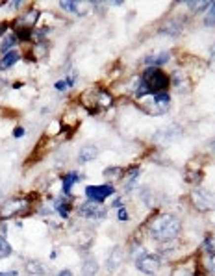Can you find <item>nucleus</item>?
Returning a JSON list of instances; mask_svg holds the SVG:
<instances>
[{"instance_id":"obj_1","label":"nucleus","mask_w":215,"mask_h":276,"mask_svg":"<svg viewBox=\"0 0 215 276\" xmlns=\"http://www.w3.org/2000/svg\"><path fill=\"white\" fill-rule=\"evenodd\" d=\"M148 232H150V236L156 241L167 243V241H173V239H177L180 236L182 223L178 221L175 215H160V217H156L150 223Z\"/></svg>"},{"instance_id":"obj_2","label":"nucleus","mask_w":215,"mask_h":276,"mask_svg":"<svg viewBox=\"0 0 215 276\" xmlns=\"http://www.w3.org/2000/svg\"><path fill=\"white\" fill-rule=\"evenodd\" d=\"M139 80H141V82L145 84L146 89H148V95H150V93L156 95V93L167 91V87L171 85V76H167L160 67H148V69H145Z\"/></svg>"},{"instance_id":"obj_3","label":"nucleus","mask_w":215,"mask_h":276,"mask_svg":"<svg viewBox=\"0 0 215 276\" xmlns=\"http://www.w3.org/2000/svg\"><path fill=\"white\" fill-rule=\"evenodd\" d=\"M30 211V202L28 199H11L0 206V221H6L11 217L26 215Z\"/></svg>"},{"instance_id":"obj_4","label":"nucleus","mask_w":215,"mask_h":276,"mask_svg":"<svg viewBox=\"0 0 215 276\" xmlns=\"http://www.w3.org/2000/svg\"><path fill=\"white\" fill-rule=\"evenodd\" d=\"M191 204L199 211H214L215 209V193L208 189H193Z\"/></svg>"},{"instance_id":"obj_5","label":"nucleus","mask_w":215,"mask_h":276,"mask_svg":"<svg viewBox=\"0 0 215 276\" xmlns=\"http://www.w3.org/2000/svg\"><path fill=\"white\" fill-rule=\"evenodd\" d=\"M115 193V187H111L109 184L106 185H89V187H85V197L89 199V202H104V200L109 197V195H113Z\"/></svg>"},{"instance_id":"obj_6","label":"nucleus","mask_w":215,"mask_h":276,"mask_svg":"<svg viewBox=\"0 0 215 276\" xmlns=\"http://www.w3.org/2000/svg\"><path fill=\"white\" fill-rule=\"evenodd\" d=\"M136 267L145 275H154L160 269V258L152 256V254H143L136 260Z\"/></svg>"},{"instance_id":"obj_7","label":"nucleus","mask_w":215,"mask_h":276,"mask_svg":"<svg viewBox=\"0 0 215 276\" xmlns=\"http://www.w3.org/2000/svg\"><path fill=\"white\" fill-rule=\"evenodd\" d=\"M80 213L87 219H102L106 215V207H102L97 202H85L84 206H80Z\"/></svg>"},{"instance_id":"obj_8","label":"nucleus","mask_w":215,"mask_h":276,"mask_svg":"<svg viewBox=\"0 0 215 276\" xmlns=\"http://www.w3.org/2000/svg\"><path fill=\"white\" fill-rule=\"evenodd\" d=\"M184 30V19H169L160 26V34H167V35H178Z\"/></svg>"},{"instance_id":"obj_9","label":"nucleus","mask_w":215,"mask_h":276,"mask_svg":"<svg viewBox=\"0 0 215 276\" xmlns=\"http://www.w3.org/2000/svg\"><path fill=\"white\" fill-rule=\"evenodd\" d=\"M37 19H39V9H36V8L26 9V13H24L19 21H17V28L32 30V28H34V24L37 23Z\"/></svg>"},{"instance_id":"obj_10","label":"nucleus","mask_w":215,"mask_h":276,"mask_svg":"<svg viewBox=\"0 0 215 276\" xmlns=\"http://www.w3.org/2000/svg\"><path fill=\"white\" fill-rule=\"evenodd\" d=\"M123 258H124V252L121 246H113V250L109 252L108 256V261H106V269L109 273H113L121 263H123Z\"/></svg>"},{"instance_id":"obj_11","label":"nucleus","mask_w":215,"mask_h":276,"mask_svg":"<svg viewBox=\"0 0 215 276\" xmlns=\"http://www.w3.org/2000/svg\"><path fill=\"white\" fill-rule=\"evenodd\" d=\"M95 100H97V109H108L113 104V97L104 89H97L95 91Z\"/></svg>"},{"instance_id":"obj_12","label":"nucleus","mask_w":215,"mask_h":276,"mask_svg":"<svg viewBox=\"0 0 215 276\" xmlns=\"http://www.w3.org/2000/svg\"><path fill=\"white\" fill-rule=\"evenodd\" d=\"M171 60L169 52H160V54H152V56H146L145 63L148 67H161Z\"/></svg>"},{"instance_id":"obj_13","label":"nucleus","mask_w":215,"mask_h":276,"mask_svg":"<svg viewBox=\"0 0 215 276\" xmlns=\"http://www.w3.org/2000/svg\"><path fill=\"white\" fill-rule=\"evenodd\" d=\"M99 156V148L95 145H84L80 148V163H87V161H93Z\"/></svg>"},{"instance_id":"obj_14","label":"nucleus","mask_w":215,"mask_h":276,"mask_svg":"<svg viewBox=\"0 0 215 276\" xmlns=\"http://www.w3.org/2000/svg\"><path fill=\"white\" fill-rule=\"evenodd\" d=\"M19 60H21V52H19V50H9V52L4 54V58H2V62H0V69H9V67L15 65Z\"/></svg>"},{"instance_id":"obj_15","label":"nucleus","mask_w":215,"mask_h":276,"mask_svg":"<svg viewBox=\"0 0 215 276\" xmlns=\"http://www.w3.org/2000/svg\"><path fill=\"white\" fill-rule=\"evenodd\" d=\"M154 104H156V107L160 109L161 113H163V111H167V107H169V104H171L169 93H167V91L156 93V95H154Z\"/></svg>"},{"instance_id":"obj_16","label":"nucleus","mask_w":215,"mask_h":276,"mask_svg":"<svg viewBox=\"0 0 215 276\" xmlns=\"http://www.w3.org/2000/svg\"><path fill=\"white\" fill-rule=\"evenodd\" d=\"M24 269H26V273H28L30 276H43L45 275V267H43L39 261H26Z\"/></svg>"},{"instance_id":"obj_17","label":"nucleus","mask_w":215,"mask_h":276,"mask_svg":"<svg viewBox=\"0 0 215 276\" xmlns=\"http://www.w3.org/2000/svg\"><path fill=\"white\" fill-rule=\"evenodd\" d=\"M124 176V171L121 167H108L104 171V178H106L108 182H117V180H121Z\"/></svg>"},{"instance_id":"obj_18","label":"nucleus","mask_w":215,"mask_h":276,"mask_svg":"<svg viewBox=\"0 0 215 276\" xmlns=\"http://www.w3.org/2000/svg\"><path fill=\"white\" fill-rule=\"evenodd\" d=\"M80 176H78V172H67V174H63V193L65 195H71V187L74 182H78Z\"/></svg>"},{"instance_id":"obj_19","label":"nucleus","mask_w":215,"mask_h":276,"mask_svg":"<svg viewBox=\"0 0 215 276\" xmlns=\"http://www.w3.org/2000/svg\"><path fill=\"white\" fill-rule=\"evenodd\" d=\"M97 271H99V263L95 261V258H89V260L84 261V267H82L84 276H95Z\"/></svg>"},{"instance_id":"obj_20","label":"nucleus","mask_w":215,"mask_h":276,"mask_svg":"<svg viewBox=\"0 0 215 276\" xmlns=\"http://www.w3.org/2000/svg\"><path fill=\"white\" fill-rule=\"evenodd\" d=\"M185 6H187V8H191L193 11H202V9L210 8V6H212V2H208V0H197V2H193V0H189V2H185Z\"/></svg>"},{"instance_id":"obj_21","label":"nucleus","mask_w":215,"mask_h":276,"mask_svg":"<svg viewBox=\"0 0 215 276\" xmlns=\"http://www.w3.org/2000/svg\"><path fill=\"white\" fill-rule=\"evenodd\" d=\"M17 43V35L15 34H9V35H6L4 37V41H2V46H0V50L2 52H9V48Z\"/></svg>"},{"instance_id":"obj_22","label":"nucleus","mask_w":215,"mask_h":276,"mask_svg":"<svg viewBox=\"0 0 215 276\" xmlns=\"http://www.w3.org/2000/svg\"><path fill=\"white\" fill-rule=\"evenodd\" d=\"M204 24L206 26H215V2H212V6L208 8V13L204 17Z\"/></svg>"},{"instance_id":"obj_23","label":"nucleus","mask_w":215,"mask_h":276,"mask_svg":"<svg viewBox=\"0 0 215 276\" xmlns=\"http://www.w3.org/2000/svg\"><path fill=\"white\" fill-rule=\"evenodd\" d=\"M11 254V246L4 238H0V258H8Z\"/></svg>"},{"instance_id":"obj_24","label":"nucleus","mask_w":215,"mask_h":276,"mask_svg":"<svg viewBox=\"0 0 215 276\" xmlns=\"http://www.w3.org/2000/svg\"><path fill=\"white\" fill-rule=\"evenodd\" d=\"M60 8L65 9V11H71V13H74V11H78V8H80V4H76V2H69V0H65V2H60Z\"/></svg>"},{"instance_id":"obj_25","label":"nucleus","mask_w":215,"mask_h":276,"mask_svg":"<svg viewBox=\"0 0 215 276\" xmlns=\"http://www.w3.org/2000/svg\"><path fill=\"white\" fill-rule=\"evenodd\" d=\"M56 207H58V211H60V215H62L63 219H67V217H69V204L62 206V204L58 202V204H56Z\"/></svg>"},{"instance_id":"obj_26","label":"nucleus","mask_w":215,"mask_h":276,"mask_svg":"<svg viewBox=\"0 0 215 276\" xmlns=\"http://www.w3.org/2000/svg\"><path fill=\"white\" fill-rule=\"evenodd\" d=\"M204 248H206L208 252L215 254V238H208L206 243H204Z\"/></svg>"},{"instance_id":"obj_27","label":"nucleus","mask_w":215,"mask_h":276,"mask_svg":"<svg viewBox=\"0 0 215 276\" xmlns=\"http://www.w3.org/2000/svg\"><path fill=\"white\" fill-rule=\"evenodd\" d=\"M173 276H193L191 271H187L185 267H178L175 273H173Z\"/></svg>"},{"instance_id":"obj_28","label":"nucleus","mask_w":215,"mask_h":276,"mask_svg":"<svg viewBox=\"0 0 215 276\" xmlns=\"http://www.w3.org/2000/svg\"><path fill=\"white\" fill-rule=\"evenodd\" d=\"M117 219H119V221H128V219H130V217H128V211H126L124 207H121L119 213H117Z\"/></svg>"},{"instance_id":"obj_29","label":"nucleus","mask_w":215,"mask_h":276,"mask_svg":"<svg viewBox=\"0 0 215 276\" xmlns=\"http://www.w3.org/2000/svg\"><path fill=\"white\" fill-rule=\"evenodd\" d=\"M208 269H210V271L215 275V254L210 256V260H208Z\"/></svg>"},{"instance_id":"obj_30","label":"nucleus","mask_w":215,"mask_h":276,"mask_svg":"<svg viewBox=\"0 0 215 276\" xmlns=\"http://www.w3.org/2000/svg\"><path fill=\"white\" fill-rule=\"evenodd\" d=\"M210 67H212V70H215V45L212 46V58H210Z\"/></svg>"},{"instance_id":"obj_31","label":"nucleus","mask_w":215,"mask_h":276,"mask_svg":"<svg viewBox=\"0 0 215 276\" xmlns=\"http://www.w3.org/2000/svg\"><path fill=\"white\" fill-rule=\"evenodd\" d=\"M23 136H24V128L17 126L15 130H13V138H23Z\"/></svg>"},{"instance_id":"obj_32","label":"nucleus","mask_w":215,"mask_h":276,"mask_svg":"<svg viewBox=\"0 0 215 276\" xmlns=\"http://www.w3.org/2000/svg\"><path fill=\"white\" fill-rule=\"evenodd\" d=\"M6 30H8V23H0V37L6 34Z\"/></svg>"},{"instance_id":"obj_33","label":"nucleus","mask_w":215,"mask_h":276,"mask_svg":"<svg viewBox=\"0 0 215 276\" xmlns=\"http://www.w3.org/2000/svg\"><path fill=\"white\" fill-rule=\"evenodd\" d=\"M56 276H72V273H71L69 269H63V271H60Z\"/></svg>"},{"instance_id":"obj_34","label":"nucleus","mask_w":215,"mask_h":276,"mask_svg":"<svg viewBox=\"0 0 215 276\" xmlns=\"http://www.w3.org/2000/svg\"><path fill=\"white\" fill-rule=\"evenodd\" d=\"M0 276H17L15 271H8V273H0Z\"/></svg>"},{"instance_id":"obj_35","label":"nucleus","mask_w":215,"mask_h":276,"mask_svg":"<svg viewBox=\"0 0 215 276\" xmlns=\"http://www.w3.org/2000/svg\"><path fill=\"white\" fill-rule=\"evenodd\" d=\"M212 150H214V152H215V139H214V141H212Z\"/></svg>"}]
</instances>
